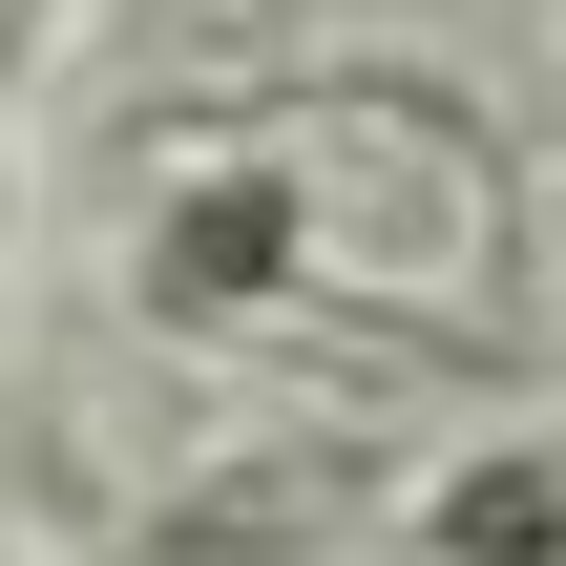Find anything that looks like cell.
I'll return each mask as SVG.
<instances>
[{
	"label": "cell",
	"mask_w": 566,
	"mask_h": 566,
	"mask_svg": "<svg viewBox=\"0 0 566 566\" xmlns=\"http://www.w3.org/2000/svg\"><path fill=\"white\" fill-rule=\"evenodd\" d=\"M0 252H21V168H0Z\"/></svg>",
	"instance_id": "cell-5"
},
{
	"label": "cell",
	"mask_w": 566,
	"mask_h": 566,
	"mask_svg": "<svg viewBox=\"0 0 566 566\" xmlns=\"http://www.w3.org/2000/svg\"><path fill=\"white\" fill-rule=\"evenodd\" d=\"M0 63H21V0H0Z\"/></svg>",
	"instance_id": "cell-6"
},
{
	"label": "cell",
	"mask_w": 566,
	"mask_h": 566,
	"mask_svg": "<svg viewBox=\"0 0 566 566\" xmlns=\"http://www.w3.org/2000/svg\"><path fill=\"white\" fill-rule=\"evenodd\" d=\"M126 294H147V336H294V315H336L315 210H294V168H252V147H189V168L147 189Z\"/></svg>",
	"instance_id": "cell-2"
},
{
	"label": "cell",
	"mask_w": 566,
	"mask_h": 566,
	"mask_svg": "<svg viewBox=\"0 0 566 566\" xmlns=\"http://www.w3.org/2000/svg\"><path fill=\"white\" fill-rule=\"evenodd\" d=\"M189 147H252V168H294V210H315V273H357L399 336L504 294V147H483L441 84H399V63L231 84V105H189Z\"/></svg>",
	"instance_id": "cell-1"
},
{
	"label": "cell",
	"mask_w": 566,
	"mask_h": 566,
	"mask_svg": "<svg viewBox=\"0 0 566 566\" xmlns=\"http://www.w3.org/2000/svg\"><path fill=\"white\" fill-rule=\"evenodd\" d=\"M399 566H566V420H504L399 483Z\"/></svg>",
	"instance_id": "cell-4"
},
{
	"label": "cell",
	"mask_w": 566,
	"mask_h": 566,
	"mask_svg": "<svg viewBox=\"0 0 566 566\" xmlns=\"http://www.w3.org/2000/svg\"><path fill=\"white\" fill-rule=\"evenodd\" d=\"M336 525H399V483L357 441H252V462H210L147 525V566H294V546H336Z\"/></svg>",
	"instance_id": "cell-3"
}]
</instances>
